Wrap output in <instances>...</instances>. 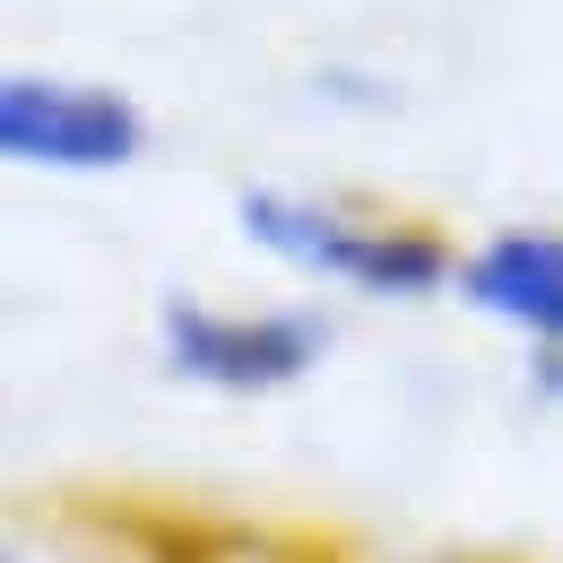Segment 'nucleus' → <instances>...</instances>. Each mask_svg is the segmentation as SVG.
<instances>
[{"label":"nucleus","mask_w":563,"mask_h":563,"mask_svg":"<svg viewBox=\"0 0 563 563\" xmlns=\"http://www.w3.org/2000/svg\"><path fill=\"white\" fill-rule=\"evenodd\" d=\"M147 147V113L122 87L53 70H0V165L35 174H122Z\"/></svg>","instance_id":"obj_3"},{"label":"nucleus","mask_w":563,"mask_h":563,"mask_svg":"<svg viewBox=\"0 0 563 563\" xmlns=\"http://www.w3.org/2000/svg\"><path fill=\"white\" fill-rule=\"evenodd\" d=\"M538 399H563V355H538Z\"/></svg>","instance_id":"obj_5"},{"label":"nucleus","mask_w":563,"mask_h":563,"mask_svg":"<svg viewBox=\"0 0 563 563\" xmlns=\"http://www.w3.org/2000/svg\"><path fill=\"white\" fill-rule=\"evenodd\" d=\"M460 303L520 330L538 355H563V225H503L460 252Z\"/></svg>","instance_id":"obj_4"},{"label":"nucleus","mask_w":563,"mask_h":563,"mask_svg":"<svg viewBox=\"0 0 563 563\" xmlns=\"http://www.w3.org/2000/svg\"><path fill=\"white\" fill-rule=\"evenodd\" d=\"M234 217L269 261H286L321 286H347V295L424 303V295L460 286L451 243L433 225H408V217H355L339 200H303V191H243Z\"/></svg>","instance_id":"obj_1"},{"label":"nucleus","mask_w":563,"mask_h":563,"mask_svg":"<svg viewBox=\"0 0 563 563\" xmlns=\"http://www.w3.org/2000/svg\"><path fill=\"white\" fill-rule=\"evenodd\" d=\"M0 563H9V547H0Z\"/></svg>","instance_id":"obj_6"},{"label":"nucleus","mask_w":563,"mask_h":563,"mask_svg":"<svg viewBox=\"0 0 563 563\" xmlns=\"http://www.w3.org/2000/svg\"><path fill=\"white\" fill-rule=\"evenodd\" d=\"M165 373L191 390H225V399H269L295 390L321 355H330V312L312 303H278V312H225L200 295H174L156 321Z\"/></svg>","instance_id":"obj_2"}]
</instances>
